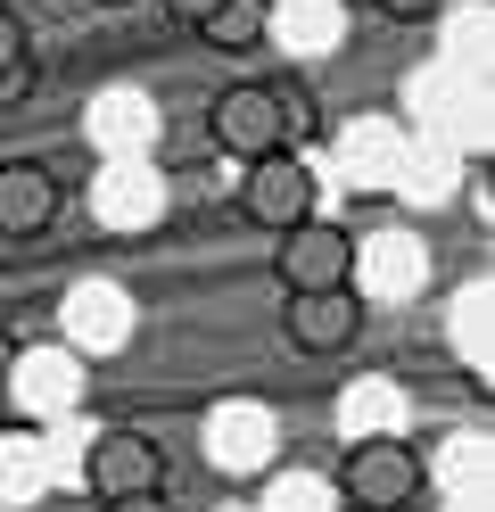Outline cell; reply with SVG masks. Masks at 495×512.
<instances>
[{
    "label": "cell",
    "instance_id": "15",
    "mask_svg": "<svg viewBox=\"0 0 495 512\" xmlns=\"http://www.w3.org/2000/svg\"><path fill=\"white\" fill-rule=\"evenodd\" d=\"M58 223V174L33 166V157H9L0 166V232L25 240V232H50Z\"/></svg>",
    "mask_w": 495,
    "mask_h": 512
},
{
    "label": "cell",
    "instance_id": "9",
    "mask_svg": "<svg viewBox=\"0 0 495 512\" xmlns=\"http://www.w3.org/2000/svg\"><path fill=\"white\" fill-rule=\"evenodd\" d=\"M429 281V248L405 232H380V240H355V265H347V290L355 298H413Z\"/></svg>",
    "mask_w": 495,
    "mask_h": 512
},
{
    "label": "cell",
    "instance_id": "18",
    "mask_svg": "<svg viewBox=\"0 0 495 512\" xmlns=\"http://www.w3.org/2000/svg\"><path fill=\"white\" fill-rule=\"evenodd\" d=\"M42 488V446L33 438H0V504H25Z\"/></svg>",
    "mask_w": 495,
    "mask_h": 512
},
{
    "label": "cell",
    "instance_id": "2",
    "mask_svg": "<svg viewBox=\"0 0 495 512\" xmlns=\"http://www.w3.org/2000/svg\"><path fill=\"white\" fill-rule=\"evenodd\" d=\"M421 488H429V463L413 455L405 438H355V455H347V504L396 512V504H413Z\"/></svg>",
    "mask_w": 495,
    "mask_h": 512
},
{
    "label": "cell",
    "instance_id": "8",
    "mask_svg": "<svg viewBox=\"0 0 495 512\" xmlns=\"http://www.w3.org/2000/svg\"><path fill=\"white\" fill-rule=\"evenodd\" d=\"M83 479H91L99 504H116V496H157V488H165V455H157V438H141V430H108V438L91 446Z\"/></svg>",
    "mask_w": 495,
    "mask_h": 512
},
{
    "label": "cell",
    "instance_id": "16",
    "mask_svg": "<svg viewBox=\"0 0 495 512\" xmlns=\"http://www.w3.org/2000/svg\"><path fill=\"white\" fill-rule=\"evenodd\" d=\"M264 34H281V50H330L339 0H264Z\"/></svg>",
    "mask_w": 495,
    "mask_h": 512
},
{
    "label": "cell",
    "instance_id": "22",
    "mask_svg": "<svg viewBox=\"0 0 495 512\" xmlns=\"http://www.w3.org/2000/svg\"><path fill=\"white\" fill-rule=\"evenodd\" d=\"M462 199H471V215H479V223L495 215V190H487V157H479V174H471V190H462Z\"/></svg>",
    "mask_w": 495,
    "mask_h": 512
},
{
    "label": "cell",
    "instance_id": "7",
    "mask_svg": "<svg viewBox=\"0 0 495 512\" xmlns=\"http://www.w3.org/2000/svg\"><path fill=\"white\" fill-rule=\"evenodd\" d=\"M215 149H231L240 166H256V157H273V149H289V133H281V100H273V83H231L223 100H215Z\"/></svg>",
    "mask_w": 495,
    "mask_h": 512
},
{
    "label": "cell",
    "instance_id": "21",
    "mask_svg": "<svg viewBox=\"0 0 495 512\" xmlns=\"http://www.w3.org/2000/svg\"><path fill=\"white\" fill-rule=\"evenodd\" d=\"M372 9H380V17H396V25H421V17H438L446 0H372Z\"/></svg>",
    "mask_w": 495,
    "mask_h": 512
},
{
    "label": "cell",
    "instance_id": "1",
    "mask_svg": "<svg viewBox=\"0 0 495 512\" xmlns=\"http://www.w3.org/2000/svg\"><path fill=\"white\" fill-rule=\"evenodd\" d=\"M0 389H9V405L25 422H58V413L83 405V356L75 347H25V356H9Z\"/></svg>",
    "mask_w": 495,
    "mask_h": 512
},
{
    "label": "cell",
    "instance_id": "5",
    "mask_svg": "<svg viewBox=\"0 0 495 512\" xmlns=\"http://www.w3.org/2000/svg\"><path fill=\"white\" fill-rule=\"evenodd\" d=\"M58 331H66V347H75L83 364L116 356V347H132V298L116 281H75V290L58 298Z\"/></svg>",
    "mask_w": 495,
    "mask_h": 512
},
{
    "label": "cell",
    "instance_id": "23",
    "mask_svg": "<svg viewBox=\"0 0 495 512\" xmlns=\"http://www.w3.org/2000/svg\"><path fill=\"white\" fill-rule=\"evenodd\" d=\"M165 9H174V17H182V25H207V17H215V9H223V0H165Z\"/></svg>",
    "mask_w": 495,
    "mask_h": 512
},
{
    "label": "cell",
    "instance_id": "19",
    "mask_svg": "<svg viewBox=\"0 0 495 512\" xmlns=\"http://www.w3.org/2000/svg\"><path fill=\"white\" fill-rule=\"evenodd\" d=\"M0 91H25V25L0 9Z\"/></svg>",
    "mask_w": 495,
    "mask_h": 512
},
{
    "label": "cell",
    "instance_id": "17",
    "mask_svg": "<svg viewBox=\"0 0 495 512\" xmlns=\"http://www.w3.org/2000/svg\"><path fill=\"white\" fill-rule=\"evenodd\" d=\"M198 34H207V50H223V58L256 50V42H264V0H223V9L198 25Z\"/></svg>",
    "mask_w": 495,
    "mask_h": 512
},
{
    "label": "cell",
    "instance_id": "20",
    "mask_svg": "<svg viewBox=\"0 0 495 512\" xmlns=\"http://www.w3.org/2000/svg\"><path fill=\"white\" fill-rule=\"evenodd\" d=\"M273 100H281V133H289V141H306V133H314V100H306V83H273Z\"/></svg>",
    "mask_w": 495,
    "mask_h": 512
},
{
    "label": "cell",
    "instance_id": "25",
    "mask_svg": "<svg viewBox=\"0 0 495 512\" xmlns=\"http://www.w3.org/2000/svg\"><path fill=\"white\" fill-rule=\"evenodd\" d=\"M9 356H17V339H9V331H0V372H9Z\"/></svg>",
    "mask_w": 495,
    "mask_h": 512
},
{
    "label": "cell",
    "instance_id": "4",
    "mask_svg": "<svg viewBox=\"0 0 495 512\" xmlns=\"http://www.w3.org/2000/svg\"><path fill=\"white\" fill-rule=\"evenodd\" d=\"M91 215L108 223V232H157L165 223V174L149 157H108L91 182Z\"/></svg>",
    "mask_w": 495,
    "mask_h": 512
},
{
    "label": "cell",
    "instance_id": "12",
    "mask_svg": "<svg viewBox=\"0 0 495 512\" xmlns=\"http://www.w3.org/2000/svg\"><path fill=\"white\" fill-rule=\"evenodd\" d=\"M339 174H347V190H388L396 174H405V133H396L388 116H355L339 141Z\"/></svg>",
    "mask_w": 495,
    "mask_h": 512
},
{
    "label": "cell",
    "instance_id": "11",
    "mask_svg": "<svg viewBox=\"0 0 495 512\" xmlns=\"http://www.w3.org/2000/svg\"><path fill=\"white\" fill-rule=\"evenodd\" d=\"M289 347H306V356H339V347H355L363 331V298L355 290H306V298H289Z\"/></svg>",
    "mask_w": 495,
    "mask_h": 512
},
{
    "label": "cell",
    "instance_id": "10",
    "mask_svg": "<svg viewBox=\"0 0 495 512\" xmlns=\"http://www.w3.org/2000/svg\"><path fill=\"white\" fill-rule=\"evenodd\" d=\"M207 463H215V471H231V479L264 471V463H273V413L248 405V397L215 405V413H207Z\"/></svg>",
    "mask_w": 495,
    "mask_h": 512
},
{
    "label": "cell",
    "instance_id": "3",
    "mask_svg": "<svg viewBox=\"0 0 495 512\" xmlns=\"http://www.w3.org/2000/svg\"><path fill=\"white\" fill-rule=\"evenodd\" d=\"M273 273H281V290L289 298H306V290H347V265H355V240L347 232H330V223H289V232H273Z\"/></svg>",
    "mask_w": 495,
    "mask_h": 512
},
{
    "label": "cell",
    "instance_id": "6",
    "mask_svg": "<svg viewBox=\"0 0 495 512\" xmlns=\"http://www.w3.org/2000/svg\"><path fill=\"white\" fill-rule=\"evenodd\" d=\"M314 190H322V182L306 174V157L273 149V157H256V166H248L240 207H248V223H264V232H289V223L314 215Z\"/></svg>",
    "mask_w": 495,
    "mask_h": 512
},
{
    "label": "cell",
    "instance_id": "14",
    "mask_svg": "<svg viewBox=\"0 0 495 512\" xmlns=\"http://www.w3.org/2000/svg\"><path fill=\"white\" fill-rule=\"evenodd\" d=\"M446 347H454V364L479 380H495V290L487 281H462L454 290V306H446Z\"/></svg>",
    "mask_w": 495,
    "mask_h": 512
},
{
    "label": "cell",
    "instance_id": "13",
    "mask_svg": "<svg viewBox=\"0 0 495 512\" xmlns=\"http://www.w3.org/2000/svg\"><path fill=\"white\" fill-rule=\"evenodd\" d=\"M91 141H99V157H149L157 100H149V91H132V83H108L91 100Z\"/></svg>",
    "mask_w": 495,
    "mask_h": 512
},
{
    "label": "cell",
    "instance_id": "24",
    "mask_svg": "<svg viewBox=\"0 0 495 512\" xmlns=\"http://www.w3.org/2000/svg\"><path fill=\"white\" fill-rule=\"evenodd\" d=\"M108 512H174V504H165V496H116Z\"/></svg>",
    "mask_w": 495,
    "mask_h": 512
}]
</instances>
